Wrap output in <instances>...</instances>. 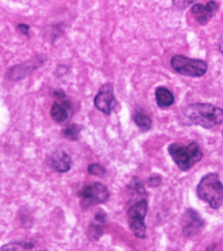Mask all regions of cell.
<instances>
[{
  "mask_svg": "<svg viewBox=\"0 0 223 251\" xmlns=\"http://www.w3.org/2000/svg\"><path fill=\"white\" fill-rule=\"evenodd\" d=\"M182 114L190 124L213 128L223 122V109L208 103H193L185 106Z\"/></svg>",
  "mask_w": 223,
  "mask_h": 251,
  "instance_id": "6da1fadb",
  "label": "cell"
},
{
  "mask_svg": "<svg viewBox=\"0 0 223 251\" xmlns=\"http://www.w3.org/2000/svg\"><path fill=\"white\" fill-rule=\"evenodd\" d=\"M196 193L200 200L207 201L212 208H219L223 203V184L218 174L211 173L202 177Z\"/></svg>",
  "mask_w": 223,
  "mask_h": 251,
  "instance_id": "7a4b0ae2",
  "label": "cell"
},
{
  "mask_svg": "<svg viewBox=\"0 0 223 251\" xmlns=\"http://www.w3.org/2000/svg\"><path fill=\"white\" fill-rule=\"evenodd\" d=\"M168 150L173 161L182 171H188L192 169L196 163L201 161L203 157L200 147L196 141H193L188 146L172 143L169 145Z\"/></svg>",
  "mask_w": 223,
  "mask_h": 251,
  "instance_id": "3957f363",
  "label": "cell"
},
{
  "mask_svg": "<svg viewBox=\"0 0 223 251\" xmlns=\"http://www.w3.org/2000/svg\"><path fill=\"white\" fill-rule=\"evenodd\" d=\"M171 67L178 74L188 77L199 78L206 75L208 66L202 59H191L184 55H175L171 59Z\"/></svg>",
  "mask_w": 223,
  "mask_h": 251,
  "instance_id": "277c9868",
  "label": "cell"
},
{
  "mask_svg": "<svg viewBox=\"0 0 223 251\" xmlns=\"http://www.w3.org/2000/svg\"><path fill=\"white\" fill-rule=\"evenodd\" d=\"M148 214V201L145 199L133 204L127 211V220L133 235L138 238L144 239L147 235L145 224L146 216Z\"/></svg>",
  "mask_w": 223,
  "mask_h": 251,
  "instance_id": "5b68a950",
  "label": "cell"
},
{
  "mask_svg": "<svg viewBox=\"0 0 223 251\" xmlns=\"http://www.w3.org/2000/svg\"><path fill=\"white\" fill-rule=\"evenodd\" d=\"M81 198V207L83 208H88L97 205L104 203L109 199V191L105 185L101 183H94L87 185L79 193Z\"/></svg>",
  "mask_w": 223,
  "mask_h": 251,
  "instance_id": "8992f818",
  "label": "cell"
},
{
  "mask_svg": "<svg viewBox=\"0 0 223 251\" xmlns=\"http://www.w3.org/2000/svg\"><path fill=\"white\" fill-rule=\"evenodd\" d=\"M94 105L104 114H110L115 105L113 86L107 83L101 86L94 98Z\"/></svg>",
  "mask_w": 223,
  "mask_h": 251,
  "instance_id": "52a82bcc",
  "label": "cell"
},
{
  "mask_svg": "<svg viewBox=\"0 0 223 251\" xmlns=\"http://www.w3.org/2000/svg\"><path fill=\"white\" fill-rule=\"evenodd\" d=\"M218 4L215 1H209L206 4L195 3L191 7V12L195 15L196 21L201 25H205L218 11Z\"/></svg>",
  "mask_w": 223,
  "mask_h": 251,
  "instance_id": "ba28073f",
  "label": "cell"
},
{
  "mask_svg": "<svg viewBox=\"0 0 223 251\" xmlns=\"http://www.w3.org/2000/svg\"><path fill=\"white\" fill-rule=\"evenodd\" d=\"M203 226V221L201 220L197 212L192 208H188L183 218V233L187 236H192L200 231Z\"/></svg>",
  "mask_w": 223,
  "mask_h": 251,
  "instance_id": "9c48e42d",
  "label": "cell"
},
{
  "mask_svg": "<svg viewBox=\"0 0 223 251\" xmlns=\"http://www.w3.org/2000/svg\"><path fill=\"white\" fill-rule=\"evenodd\" d=\"M71 163L72 160L70 156L64 151H58L52 153V155L48 160V164L51 169L59 173L69 171L71 169Z\"/></svg>",
  "mask_w": 223,
  "mask_h": 251,
  "instance_id": "30bf717a",
  "label": "cell"
},
{
  "mask_svg": "<svg viewBox=\"0 0 223 251\" xmlns=\"http://www.w3.org/2000/svg\"><path fill=\"white\" fill-rule=\"evenodd\" d=\"M157 105L161 107H169L174 103V96L172 92L164 86H160L155 90Z\"/></svg>",
  "mask_w": 223,
  "mask_h": 251,
  "instance_id": "8fae6325",
  "label": "cell"
},
{
  "mask_svg": "<svg viewBox=\"0 0 223 251\" xmlns=\"http://www.w3.org/2000/svg\"><path fill=\"white\" fill-rule=\"evenodd\" d=\"M51 116L53 121L59 123L67 122L68 119V109L67 108V105L55 102L51 106Z\"/></svg>",
  "mask_w": 223,
  "mask_h": 251,
  "instance_id": "7c38bea8",
  "label": "cell"
},
{
  "mask_svg": "<svg viewBox=\"0 0 223 251\" xmlns=\"http://www.w3.org/2000/svg\"><path fill=\"white\" fill-rule=\"evenodd\" d=\"M33 248L32 243L19 242L7 243L0 248V251H32Z\"/></svg>",
  "mask_w": 223,
  "mask_h": 251,
  "instance_id": "4fadbf2b",
  "label": "cell"
},
{
  "mask_svg": "<svg viewBox=\"0 0 223 251\" xmlns=\"http://www.w3.org/2000/svg\"><path fill=\"white\" fill-rule=\"evenodd\" d=\"M136 125L143 131H149L152 126V120L148 114L143 112H136L133 117Z\"/></svg>",
  "mask_w": 223,
  "mask_h": 251,
  "instance_id": "5bb4252c",
  "label": "cell"
},
{
  "mask_svg": "<svg viewBox=\"0 0 223 251\" xmlns=\"http://www.w3.org/2000/svg\"><path fill=\"white\" fill-rule=\"evenodd\" d=\"M79 132H80V128L78 125H71L65 129L64 134L70 141H76L78 140Z\"/></svg>",
  "mask_w": 223,
  "mask_h": 251,
  "instance_id": "9a60e30c",
  "label": "cell"
},
{
  "mask_svg": "<svg viewBox=\"0 0 223 251\" xmlns=\"http://www.w3.org/2000/svg\"><path fill=\"white\" fill-rule=\"evenodd\" d=\"M88 173L91 174V175H93V176L102 177L104 176V175L106 174V170L100 165L91 164L88 167Z\"/></svg>",
  "mask_w": 223,
  "mask_h": 251,
  "instance_id": "2e32d148",
  "label": "cell"
},
{
  "mask_svg": "<svg viewBox=\"0 0 223 251\" xmlns=\"http://www.w3.org/2000/svg\"><path fill=\"white\" fill-rule=\"evenodd\" d=\"M173 4L176 5L177 7L186 8L187 5L189 4H195V2H188V1H181V2H173Z\"/></svg>",
  "mask_w": 223,
  "mask_h": 251,
  "instance_id": "e0dca14e",
  "label": "cell"
},
{
  "mask_svg": "<svg viewBox=\"0 0 223 251\" xmlns=\"http://www.w3.org/2000/svg\"><path fill=\"white\" fill-rule=\"evenodd\" d=\"M19 29H20V31L25 34V35H27L28 31H29V26L26 25H24V24H21L19 25Z\"/></svg>",
  "mask_w": 223,
  "mask_h": 251,
  "instance_id": "ac0fdd59",
  "label": "cell"
},
{
  "mask_svg": "<svg viewBox=\"0 0 223 251\" xmlns=\"http://www.w3.org/2000/svg\"><path fill=\"white\" fill-rule=\"evenodd\" d=\"M218 47L219 50L223 54V34L220 37L219 41H218Z\"/></svg>",
  "mask_w": 223,
  "mask_h": 251,
  "instance_id": "d6986e66",
  "label": "cell"
},
{
  "mask_svg": "<svg viewBox=\"0 0 223 251\" xmlns=\"http://www.w3.org/2000/svg\"></svg>",
  "mask_w": 223,
  "mask_h": 251,
  "instance_id": "ffe728a7",
  "label": "cell"
}]
</instances>
